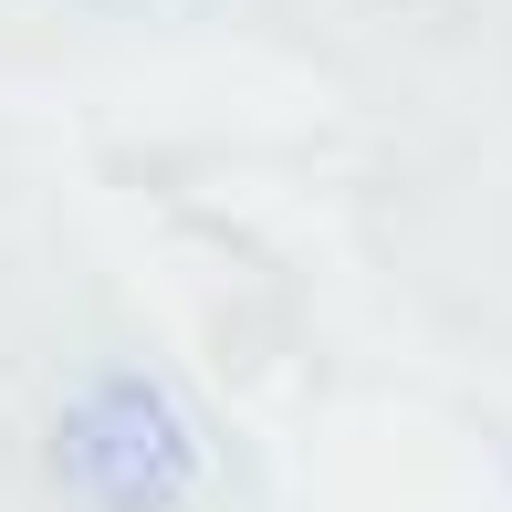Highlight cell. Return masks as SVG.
<instances>
[{
    "label": "cell",
    "instance_id": "cell-1",
    "mask_svg": "<svg viewBox=\"0 0 512 512\" xmlns=\"http://www.w3.org/2000/svg\"><path fill=\"white\" fill-rule=\"evenodd\" d=\"M53 471L84 512H178L199 481V439L147 377H105L53 418Z\"/></svg>",
    "mask_w": 512,
    "mask_h": 512
}]
</instances>
